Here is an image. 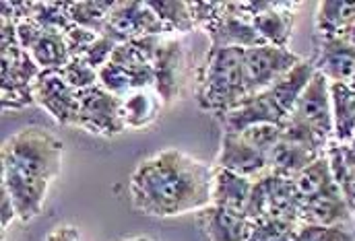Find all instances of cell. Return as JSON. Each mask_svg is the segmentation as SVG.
<instances>
[{
    "label": "cell",
    "instance_id": "obj_1",
    "mask_svg": "<svg viewBox=\"0 0 355 241\" xmlns=\"http://www.w3.org/2000/svg\"><path fill=\"white\" fill-rule=\"evenodd\" d=\"M213 165L178 149H164L139 163L130 175V198L137 213L172 219L200 213L211 204Z\"/></svg>",
    "mask_w": 355,
    "mask_h": 241
},
{
    "label": "cell",
    "instance_id": "obj_2",
    "mask_svg": "<svg viewBox=\"0 0 355 241\" xmlns=\"http://www.w3.org/2000/svg\"><path fill=\"white\" fill-rule=\"evenodd\" d=\"M62 153L60 139L42 126H27L2 143V188L10 194L21 223L42 213L48 190L60 173Z\"/></svg>",
    "mask_w": 355,
    "mask_h": 241
},
{
    "label": "cell",
    "instance_id": "obj_3",
    "mask_svg": "<svg viewBox=\"0 0 355 241\" xmlns=\"http://www.w3.org/2000/svg\"><path fill=\"white\" fill-rule=\"evenodd\" d=\"M196 103L215 120L252 95L242 48H209L196 79Z\"/></svg>",
    "mask_w": 355,
    "mask_h": 241
},
{
    "label": "cell",
    "instance_id": "obj_4",
    "mask_svg": "<svg viewBox=\"0 0 355 241\" xmlns=\"http://www.w3.org/2000/svg\"><path fill=\"white\" fill-rule=\"evenodd\" d=\"M289 118L304 126L324 149H329V145L335 141L331 80L320 73H314Z\"/></svg>",
    "mask_w": 355,
    "mask_h": 241
},
{
    "label": "cell",
    "instance_id": "obj_5",
    "mask_svg": "<svg viewBox=\"0 0 355 241\" xmlns=\"http://www.w3.org/2000/svg\"><path fill=\"white\" fill-rule=\"evenodd\" d=\"M42 69L29 56L21 44L2 48V109L19 111L29 105H35L33 99V82Z\"/></svg>",
    "mask_w": 355,
    "mask_h": 241
},
{
    "label": "cell",
    "instance_id": "obj_6",
    "mask_svg": "<svg viewBox=\"0 0 355 241\" xmlns=\"http://www.w3.org/2000/svg\"><path fill=\"white\" fill-rule=\"evenodd\" d=\"M75 128L95 136H118L126 130L122 118V99L107 93L101 84L79 91V109Z\"/></svg>",
    "mask_w": 355,
    "mask_h": 241
},
{
    "label": "cell",
    "instance_id": "obj_7",
    "mask_svg": "<svg viewBox=\"0 0 355 241\" xmlns=\"http://www.w3.org/2000/svg\"><path fill=\"white\" fill-rule=\"evenodd\" d=\"M103 37H110L112 42L126 44L132 39H141L147 35H170L162 23V19L155 15V10L149 6L147 0H118L114 2V8L107 15L105 27L101 31Z\"/></svg>",
    "mask_w": 355,
    "mask_h": 241
},
{
    "label": "cell",
    "instance_id": "obj_8",
    "mask_svg": "<svg viewBox=\"0 0 355 241\" xmlns=\"http://www.w3.org/2000/svg\"><path fill=\"white\" fill-rule=\"evenodd\" d=\"M300 194L291 177L268 173L254 181L248 206V219L257 217H291L300 221Z\"/></svg>",
    "mask_w": 355,
    "mask_h": 241
},
{
    "label": "cell",
    "instance_id": "obj_9",
    "mask_svg": "<svg viewBox=\"0 0 355 241\" xmlns=\"http://www.w3.org/2000/svg\"><path fill=\"white\" fill-rule=\"evenodd\" d=\"M35 105L46 109L60 126L75 128L79 109V91H75L64 79L60 69L42 71L33 82Z\"/></svg>",
    "mask_w": 355,
    "mask_h": 241
},
{
    "label": "cell",
    "instance_id": "obj_10",
    "mask_svg": "<svg viewBox=\"0 0 355 241\" xmlns=\"http://www.w3.org/2000/svg\"><path fill=\"white\" fill-rule=\"evenodd\" d=\"M300 60H302V56L293 54L289 48H277V46H268V44L244 50V66H246V77L250 82L252 95L270 89Z\"/></svg>",
    "mask_w": 355,
    "mask_h": 241
},
{
    "label": "cell",
    "instance_id": "obj_11",
    "mask_svg": "<svg viewBox=\"0 0 355 241\" xmlns=\"http://www.w3.org/2000/svg\"><path fill=\"white\" fill-rule=\"evenodd\" d=\"M184 71H186V50L180 37L166 35L153 58V75H155V91L166 107L174 105L184 87Z\"/></svg>",
    "mask_w": 355,
    "mask_h": 241
},
{
    "label": "cell",
    "instance_id": "obj_12",
    "mask_svg": "<svg viewBox=\"0 0 355 241\" xmlns=\"http://www.w3.org/2000/svg\"><path fill=\"white\" fill-rule=\"evenodd\" d=\"M213 165L223 167L227 171H234V173L248 177L252 181H259L261 177L270 173L268 155L238 132H223L221 134V147H219L217 159Z\"/></svg>",
    "mask_w": 355,
    "mask_h": 241
},
{
    "label": "cell",
    "instance_id": "obj_13",
    "mask_svg": "<svg viewBox=\"0 0 355 241\" xmlns=\"http://www.w3.org/2000/svg\"><path fill=\"white\" fill-rule=\"evenodd\" d=\"M287 118L289 116L279 109V105L275 103L270 93L263 91V93L246 97L232 111L219 116L217 122L221 124L223 132H242V130L259 126V124H277V126H281V124L287 122Z\"/></svg>",
    "mask_w": 355,
    "mask_h": 241
},
{
    "label": "cell",
    "instance_id": "obj_14",
    "mask_svg": "<svg viewBox=\"0 0 355 241\" xmlns=\"http://www.w3.org/2000/svg\"><path fill=\"white\" fill-rule=\"evenodd\" d=\"M209 35L211 48H259L265 46L257 29L252 27V21L248 17L238 15L232 4H225V12L205 31Z\"/></svg>",
    "mask_w": 355,
    "mask_h": 241
},
{
    "label": "cell",
    "instance_id": "obj_15",
    "mask_svg": "<svg viewBox=\"0 0 355 241\" xmlns=\"http://www.w3.org/2000/svg\"><path fill=\"white\" fill-rule=\"evenodd\" d=\"M312 62L316 73L331 82L352 84L355 77V50L343 37H318V52Z\"/></svg>",
    "mask_w": 355,
    "mask_h": 241
},
{
    "label": "cell",
    "instance_id": "obj_16",
    "mask_svg": "<svg viewBox=\"0 0 355 241\" xmlns=\"http://www.w3.org/2000/svg\"><path fill=\"white\" fill-rule=\"evenodd\" d=\"M252 188H254L252 179L213 165V184H211V204L213 206H221V208H227V211L248 217Z\"/></svg>",
    "mask_w": 355,
    "mask_h": 241
},
{
    "label": "cell",
    "instance_id": "obj_17",
    "mask_svg": "<svg viewBox=\"0 0 355 241\" xmlns=\"http://www.w3.org/2000/svg\"><path fill=\"white\" fill-rule=\"evenodd\" d=\"M324 153L327 151H320L314 145L281 136L275 143V147L268 151V167H270V173L295 179L310 163H314Z\"/></svg>",
    "mask_w": 355,
    "mask_h": 241
},
{
    "label": "cell",
    "instance_id": "obj_18",
    "mask_svg": "<svg viewBox=\"0 0 355 241\" xmlns=\"http://www.w3.org/2000/svg\"><path fill=\"white\" fill-rule=\"evenodd\" d=\"M198 223L205 229V235L209 241H246L248 240V229H250V219L209 204L205 211L196 213Z\"/></svg>",
    "mask_w": 355,
    "mask_h": 241
},
{
    "label": "cell",
    "instance_id": "obj_19",
    "mask_svg": "<svg viewBox=\"0 0 355 241\" xmlns=\"http://www.w3.org/2000/svg\"><path fill=\"white\" fill-rule=\"evenodd\" d=\"M297 2H277L275 8L266 10L263 15L252 17V27L261 35V39L268 46L287 48L293 27H295V15H297Z\"/></svg>",
    "mask_w": 355,
    "mask_h": 241
},
{
    "label": "cell",
    "instance_id": "obj_20",
    "mask_svg": "<svg viewBox=\"0 0 355 241\" xmlns=\"http://www.w3.org/2000/svg\"><path fill=\"white\" fill-rule=\"evenodd\" d=\"M300 223L308 225H355V213L343 194L322 196L300 204Z\"/></svg>",
    "mask_w": 355,
    "mask_h": 241
},
{
    "label": "cell",
    "instance_id": "obj_21",
    "mask_svg": "<svg viewBox=\"0 0 355 241\" xmlns=\"http://www.w3.org/2000/svg\"><path fill=\"white\" fill-rule=\"evenodd\" d=\"M164 101L159 99L155 89H137L122 97V118L126 130H143L149 128L164 109Z\"/></svg>",
    "mask_w": 355,
    "mask_h": 241
},
{
    "label": "cell",
    "instance_id": "obj_22",
    "mask_svg": "<svg viewBox=\"0 0 355 241\" xmlns=\"http://www.w3.org/2000/svg\"><path fill=\"white\" fill-rule=\"evenodd\" d=\"M314 73H316L314 62L302 58L289 73H285V75L277 80L270 89H266L283 114L289 116V114L293 111L297 99H300L302 93L306 91V87H308V82L312 80Z\"/></svg>",
    "mask_w": 355,
    "mask_h": 241
},
{
    "label": "cell",
    "instance_id": "obj_23",
    "mask_svg": "<svg viewBox=\"0 0 355 241\" xmlns=\"http://www.w3.org/2000/svg\"><path fill=\"white\" fill-rule=\"evenodd\" d=\"M293 181H295V188L300 194V204L308 202V200L322 198V196L341 194V188L337 186V181L333 177L327 153L320 155L314 163H310Z\"/></svg>",
    "mask_w": 355,
    "mask_h": 241
},
{
    "label": "cell",
    "instance_id": "obj_24",
    "mask_svg": "<svg viewBox=\"0 0 355 241\" xmlns=\"http://www.w3.org/2000/svg\"><path fill=\"white\" fill-rule=\"evenodd\" d=\"M355 23V2L322 0L316 6L314 27L318 37H341Z\"/></svg>",
    "mask_w": 355,
    "mask_h": 241
},
{
    "label": "cell",
    "instance_id": "obj_25",
    "mask_svg": "<svg viewBox=\"0 0 355 241\" xmlns=\"http://www.w3.org/2000/svg\"><path fill=\"white\" fill-rule=\"evenodd\" d=\"M335 143L349 145L355 136V89L352 84L331 82Z\"/></svg>",
    "mask_w": 355,
    "mask_h": 241
},
{
    "label": "cell",
    "instance_id": "obj_26",
    "mask_svg": "<svg viewBox=\"0 0 355 241\" xmlns=\"http://www.w3.org/2000/svg\"><path fill=\"white\" fill-rule=\"evenodd\" d=\"M329 165L347 206L355 213V149L352 145L331 143L327 149Z\"/></svg>",
    "mask_w": 355,
    "mask_h": 241
},
{
    "label": "cell",
    "instance_id": "obj_27",
    "mask_svg": "<svg viewBox=\"0 0 355 241\" xmlns=\"http://www.w3.org/2000/svg\"><path fill=\"white\" fill-rule=\"evenodd\" d=\"M29 56L35 60V64L42 71H52V69H62L71 62L69 48L64 44V37L60 33H50L42 31L37 39L29 46Z\"/></svg>",
    "mask_w": 355,
    "mask_h": 241
},
{
    "label": "cell",
    "instance_id": "obj_28",
    "mask_svg": "<svg viewBox=\"0 0 355 241\" xmlns=\"http://www.w3.org/2000/svg\"><path fill=\"white\" fill-rule=\"evenodd\" d=\"M300 221L291 217H257L250 219L246 241H295Z\"/></svg>",
    "mask_w": 355,
    "mask_h": 241
},
{
    "label": "cell",
    "instance_id": "obj_29",
    "mask_svg": "<svg viewBox=\"0 0 355 241\" xmlns=\"http://www.w3.org/2000/svg\"><path fill=\"white\" fill-rule=\"evenodd\" d=\"M149 6L155 10V15L162 19L166 31L170 35H184L194 31V21L190 15V6L186 0H147Z\"/></svg>",
    "mask_w": 355,
    "mask_h": 241
},
{
    "label": "cell",
    "instance_id": "obj_30",
    "mask_svg": "<svg viewBox=\"0 0 355 241\" xmlns=\"http://www.w3.org/2000/svg\"><path fill=\"white\" fill-rule=\"evenodd\" d=\"M114 8V2L110 0H79V2H67V12L73 21V25L85 27L101 35L107 15Z\"/></svg>",
    "mask_w": 355,
    "mask_h": 241
},
{
    "label": "cell",
    "instance_id": "obj_31",
    "mask_svg": "<svg viewBox=\"0 0 355 241\" xmlns=\"http://www.w3.org/2000/svg\"><path fill=\"white\" fill-rule=\"evenodd\" d=\"M295 241H355V225H308V223H300Z\"/></svg>",
    "mask_w": 355,
    "mask_h": 241
},
{
    "label": "cell",
    "instance_id": "obj_32",
    "mask_svg": "<svg viewBox=\"0 0 355 241\" xmlns=\"http://www.w3.org/2000/svg\"><path fill=\"white\" fill-rule=\"evenodd\" d=\"M97 84H101L107 93L116 95V97H126L130 91H135V80H132V75L122 69L120 64L116 62H107L103 69L97 71Z\"/></svg>",
    "mask_w": 355,
    "mask_h": 241
},
{
    "label": "cell",
    "instance_id": "obj_33",
    "mask_svg": "<svg viewBox=\"0 0 355 241\" xmlns=\"http://www.w3.org/2000/svg\"><path fill=\"white\" fill-rule=\"evenodd\" d=\"M60 71L75 91H85L89 87L97 84V71L91 69L81 58H71V62L67 66H62Z\"/></svg>",
    "mask_w": 355,
    "mask_h": 241
},
{
    "label": "cell",
    "instance_id": "obj_34",
    "mask_svg": "<svg viewBox=\"0 0 355 241\" xmlns=\"http://www.w3.org/2000/svg\"><path fill=\"white\" fill-rule=\"evenodd\" d=\"M62 37H64V44H67V48H69L71 58H83L85 52L95 44V39H97L99 35H97L95 31H91V29H85V27L71 25V27L62 33Z\"/></svg>",
    "mask_w": 355,
    "mask_h": 241
},
{
    "label": "cell",
    "instance_id": "obj_35",
    "mask_svg": "<svg viewBox=\"0 0 355 241\" xmlns=\"http://www.w3.org/2000/svg\"><path fill=\"white\" fill-rule=\"evenodd\" d=\"M116 46H118V44H116V42H112L110 37L99 35V37L95 39V44H93L87 52H85V56H83L81 60H85L91 69L99 71V69H103V66L110 62V58H112V54H114Z\"/></svg>",
    "mask_w": 355,
    "mask_h": 241
},
{
    "label": "cell",
    "instance_id": "obj_36",
    "mask_svg": "<svg viewBox=\"0 0 355 241\" xmlns=\"http://www.w3.org/2000/svg\"><path fill=\"white\" fill-rule=\"evenodd\" d=\"M0 213H2V231H6L8 229V225H10V221L12 219H17V211H15V204H12V200H10V194L2 188V194H0Z\"/></svg>",
    "mask_w": 355,
    "mask_h": 241
},
{
    "label": "cell",
    "instance_id": "obj_37",
    "mask_svg": "<svg viewBox=\"0 0 355 241\" xmlns=\"http://www.w3.org/2000/svg\"><path fill=\"white\" fill-rule=\"evenodd\" d=\"M44 241H79V231L73 225H60L52 229Z\"/></svg>",
    "mask_w": 355,
    "mask_h": 241
},
{
    "label": "cell",
    "instance_id": "obj_38",
    "mask_svg": "<svg viewBox=\"0 0 355 241\" xmlns=\"http://www.w3.org/2000/svg\"><path fill=\"white\" fill-rule=\"evenodd\" d=\"M341 37H343V39H345V42H347V44H349V46L355 50V23L349 27V29H347V31H345V33H343V35H341Z\"/></svg>",
    "mask_w": 355,
    "mask_h": 241
},
{
    "label": "cell",
    "instance_id": "obj_39",
    "mask_svg": "<svg viewBox=\"0 0 355 241\" xmlns=\"http://www.w3.org/2000/svg\"><path fill=\"white\" fill-rule=\"evenodd\" d=\"M124 241H151L149 238H128V240Z\"/></svg>",
    "mask_w": 355,
    "mask_h": 241
},
{
    "label": "cell",
    "instance_id": "obj_40",
    "mask_svg": "<svg viewBox=\"0 0 355 241\" xmlns=\"http://www.w3.org/2000/svg\"><path fill=\"white\" fill-rule=\"evenodd\" d=\"M349 145H352V147H354V149H355V136H354V141H352V143H349Z\"/></svg>",
    "mask_w": 355,
    "mask_h": 241
},
{
    "label": "cell",
    "instance_id": "obj_41",
    "mask_svg": "<svg viewBox=\"0 0 355 241\" xmlns=\"http://www.w3.org/2000/svg\"><path fill=\"white\" fill-rule=\"evenodd\" d=\"M352 87H354V89H355V77H354V80H352Z\"/></svg>",
    "mask_w": 355,
    "mask_h": 241
}]
</instances>
